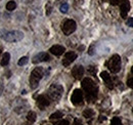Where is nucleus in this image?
<instances>
[{
  "label": "nucleus",
  "instance_id": "a878e982",
  "mask_svg": "<svg viewBox=\"0 0 133 125\" xmlns=\"http://www.w3.org/2000/svg\"><path fill=\"white\" fill-rule=\"evenodd\" d=\"M89 71H90L93 75H95V73H96V69H95L94 67H92V66H90V67H89Z\"/></svg>",
  "mask_w": 133,
  "mask_h": 125
},
{
  "label": "nucleus",
  "instance_id": "20e7f679",
  "mask_svg": "<svg viewBox=\"0 0 133 125\" xmlns=\"http://www.w3.org/2000/svg\"><path fill=\"white\" fill-rule=\"evenodd\" d=\"M44 76V71L42 68H35L32 73H31V76H30V85H31V88L35 89L38 85H39V82L40 80L42 79V77Z\"/></svg>",
  "mask_w": 133,
  "mask_h": 125
},
{
  "label": "nucleus",
  "instance_id": "a211bd4d",
  "mask_svg": "<svg viewBox=\"0 0 133 125\" xmlns=\"http://www.w3.org/2000/svg\"><path fill=\"white\" fill-rule=\"evenodd\" d=\"M63 116H64V113H62V112H55V113H53V114L50 115V120L59 119V118H62Z\"/></svg>",
  "mask_w": 133,
  "mask_h": 125
},
{
  "label": "nucleus",
  "instance_id": "39448f33",
  "mask_svg": "<svg viewBox=\"0 0 133 125\" xmlns=\"http://www.w3.org/2000/svg\"><path fill=\"white\" fill-rule=\"evenodd\" d=\"M107 67L112 73H118L121 70V58L119 54H114L108 62Z\"/></svg>",
  "mask_w": 133,
  "mask_h": 125
},
{
  "label": "nucleus",
  "instance_id": "f8f14e48",
  "mask_svg": "<svg viewBox=\"0 0 133 125\" xmlns=\"http://www.w3.org/2000/svg\"><path fill=\"white\" fill-rule=\"evenodd\" d=\"M100 77L104 81L105 85H107L110 89H113V88H114V83H113V81H112V77H111V75H110L108 72H105V71H104V72H101Z\"/></svg>",
  "mask_w": 133,
  "mask_h": 125
},
{
  "label": "nucleus",
  "instance_id": "c756f323",
  "mask_svg": "<svg viewBox=\"0 0 133 125\" xmlns=\"http://www.w3.org/2000/svg\"><path fill=\"white\" fill-rule=\"evenodd\" d=\"M74 125H82V124L79 122V120H77V119H76V120H75V122H74Z\"/></svg>",
  "mask_w": 133,
  "mask_h": 125
},
{
  "label": "nucleus",
  "instance_id": "f3484780",
  "mask_svg": "<svg viewBox=\"0 0 133 125\" xmlns=\"http://www.w3.org/2000/svg\"><path fill=\"white\" fill-rule=\"evenodd\" d=\"M27 119H28V121H30V122H35V121H36V113L30 111V112L28 113V115H27Z\"/></svg>",
  "mask_w": 133,
  "mask_h": 125
},
{
  "label": "nucleus",
  "instance_id": "423d86ee",
  "mask_svg": "<svg viewBox=\"0 0 133 125\" xmlns=\"http://www.w3.org/2000/svg\"><path fill=\"white\" fill-rule=\"evenodd\" d=\"M76 28H77L76 22L73 21V20H66V22L63 24V26H62V30L64 32V34L66 35V36H69L72 33H74L76 31Z\"/></svg>",
  "mask_w": 133,
  "mask_h": 125
},
{
  "label": "nucleus",
  "instance_id": "aec40b11",
  "mask_svg": "<svg viewBox=\"0 0 133 125\" xmlns=\"http://www.w3.org/2000/svg\"><path fill=\"white\" fill-rule=\"evenodd\" d=\"M27 63H28V58H27V57H23V58H21V59L18 60L17 65H18V66H25Z\"/></svg>",
  "mask_w": 133,
  "mask_h": 125
},
{
  "label": "nucleus",
  "instance_id": "5701e85b",
  "mask_svg": "<svg viewBox=\"0 0 133 125\" xmlns=\"http://www.w3.org/2000/svg\"><path fill=\"white\" fill-rule=\"evenodd\" d=\"M127 84H128V86H129V87H131V88L133 87V77L132 76L127 80Z\"/></svg>",
  "mask_w": 133,
  "mask_h": 125
},
{
  "label": "nucleus",
  "instance_id": "7ed1b4c3",
  "mask_svg": "<svg viewBox=\"0 0 133 125\" xmlns=\"http://www.w3.org/2000/svg\"><path fill=\"white\" fill-rule=\"evenodd\" d=\"M64 92V88L59 84H52L48 89L47 92V97L50 101H58Z\"/></svg>",
  "mask_w": 133,
  "mask_h": 125
},
{
  "label": "nucleus",
  "instance_id": "6e6552de",
  "mask_svg": "<svg viewBox=\"0 0 133 125\" xmlns=\"http://www.w3.org/2000/svg\"><path fill=\"white\" fill-rule=\"evenodd\" d=\"M50 104V99L47 97V95H39L37 97V106L39 107V109L44 110L47 106H49Z\"/></svg>",
  "mask_w": 133,
  "mask_h": 125
},
{
  "label": "nucleus",
  "instance_id": "7c9ffc66",
  "mask_svg": "<svg viewBox=\"0 0 133 125\" xmlns=\"http://www.w3.org/2000/svg\"><path fill=\"white\" fill-rule=\"evenodd\" d=\"M105 120V117L104 116H100V118H99V121L101 122V121H104Z\"/></svg>",
  "mask_w": 133,
  "mask_h": 125
},
{
  "label": "nucleus",
  "instance_id": "c85d7f7f",
  "mask_svg": "<svg viewBox=\"0 0 133 125\" xmlns=\"http://www.w3.org/2000/svg\"><path fill=\"white\" fill-rule=\"evenodd\" d=\"M93 45H91V46L89 47V49H88V53H89V54H90V55H92V54H93V53H94V51H93Z\"/></svg>",
  "mask_w": 133,
  "mask_h": 125
},
{
  "label": "nucleus",
  "instance_id": "4be33fe9",
  "mask_svg": "<svg viewBox=\"0 0 133 125\" xmlns=\"http://www.w3.org/2000/svg\"><path fill=\"white\" fill-rule=\"evenodd\" d=\"M112 125H122V122H121V119L119 117H114L112 119Z\"/></svg>",
  "mask_w": 133,
  "mask_h": 125
},
{
  "label": "nucleus",
  "instance_id": "393cba45",
  "mask_svg": "<svg viewBox=\"0 0 133 125\" xmlns=\"http://www.w3.org/2000/svg\"><path fill=\"white\" fill-rule=\"evenodd\" d=\"M127 25H128L129 27H131V28L133 27V18L132 17H129V18H128V21H127Z\"/></svg>",
  "mask_w": 133,
  "mask_h": 125
},
{
  "label": "nucleus",
  "instance_id": "b1692460",
  "mask_svg": "<svg viewBox=\"0 0 133 125\" xmlns=\"http://www.w3.org/2000/svg\"><path fill=\"white\" fill-rule=\"evenodd\" d=\"M55 125H70V123L66 121V120H62V121H59V122H57Z\"/></svg>",
  "mask_w": 133,
  "mask_h": 125
},
{
  "label": "nucleus",
  "instance_id": "72a5a7b5",
  "mask_svg": "<svg viewBox=\"0 0 133 125\" xmlns=\"http://www.w3.org/2000/svg\"><path fill=\"white\" fill-rule=\"evenodd\" d=\"M0 54H1V49H0Z\"/></svg>",
  "mask_w": 133,
  "mask_h": 125
},
{
  "label": "nucleus",
  "instance_id": "bb28decb",
  "mask_svg": "<svg viewBox=\"0 0 133 125\" xmlns=\"http://www.w3.org/2000/svg\"><path fill=\"white\" fill-rule=\"evenodd\" d=\"M110 3L112 5H118L120 3V0H110Z\"/></svg>",
  "mask_w": 133,
  "mask_h": 125
},
{
  "label": "nucleus",
  "instance_id": "ddd939ff",
  "mask_svg": "<svg viewBox=\"0 0 133 125\" xmlns=\"http://www.w3.org/2000/svg\"><path fill=\"white\" fill-rule=\"evenodd\" d=\"M50 61V57L45 53V52H40L38 54H36L35 57L33 58V61L32 62L34 64H37V63H41V62H48Z\"/></svg>",
  "mask_w": 133,
  "mask_h": 125
},
{
  "label": "nucleus",
  "instance_id": "2eb2a0df",
  "mask_svg": "<svg viewBox=\"0 0 133 125\" xmlns=\"http://www.w3.org/2000/svg\"><path fill=\"white\" fill-rule=\"evenodd\" d=\"M9 60H10V54L8 52H5L2 57V60H1V66H7L8 63H9Z\"/></svg>",
  "mask_w": 133,
  "mask_h": 125
},
{
  "label": "nucleus",
  "instance_id": "9d476101",
  "mask_svg": "<svg viewBox=\"0 0 133 125\" xmlns=\"http://www.w3.org/2000/svg\"><path fill=\"white\" fill-rule=\"evenodd\" d=\"M72 75L75 79H81L84 75V68L83 66H75L72 69Z\"/></svg>",
  "mask_w": 133,
  "mask_h": 125
},
{
  "label": "nucleus",
  "instance_id": "0eeeda50",
  "mask_svg": "<svg viewBox=\"0 0 133 125\" xmlns=\"http://www.w3.org/2000/svg\"><path fill=\"white\" fill-rule=\"evenodd\" d=\"M83 92L81 89H75L71 96V101L75 106H79L83 104Z\"/></svg>",
  "mask_w": 133,
  "mask_h": 125
},
{
  "label": "nucleus",
  "instance_id": "9b49d317",
  "mask_svg": "<svg viewBox=\"0 0 133 125\" xmlns=\"http://www.w3.org/2000/svg\"><path fill=\"white\" fill-rule=\"evenodd\" d=\"M130 9V3L128 0H123V2H121L120 5V11H121V16L122 17H126Z\"/></svg>",
  "mask_w": 133,
  "mask_h": 125
},
{
  "label": "nucleus",
  "instance_id": "dca6fc26",
  "mask_svg": "<svg viewBox=\"0 0 133 125\" xmlns=\"http://www.w3.org/2000/svg\"><path fill=\"white\" fill-rule=\"evenodd\" d=\"M16 7H17V3H16V1H14V0L8 1V2H7V4H6V9H7V10H9V11H11V10L16 9Z\"/></svg>",
  "mask_w": 133,
  "mask_h": 125
},
{
  "label": "nucleus",
  "instance_id": "473e14b6",
  "mask_svg": "<svg viewBox=\"0 0 133 125\" xmlns=\"http://www.w3.org/2000/svg\"><path fill=\"white\" fill-rule=\"evenodd\" d=\"M32 1H33V0H24V2H25V3H31Z\"/></svg>",
  "mask_w": 133,
  "mask_h": 125
},
{
  "label": "nucleus",
  "instance_id": "f03ea898",
  "mask_svg": "<svg viewBox=\"0 0 133 125\" xmlns=\"http://www.w3.org/2000/svg\"><path fill=\"white\" fill-rule=\"evenodd\" d=\"M1 38L7 42H18L24 38V33L22 31H7L1 35Z\"/></svg>",
  "mask_w": 133,
  "mask_h": 125
},
{
  "label": "nucleus",
  "instance_id": "2f4dec72",
  "mask_svg": "<svg viewBox=\"0 0 133 125\" xmlns=\"http://www.w3.org/2000/svg\"><path fill=\"white\" fill-rule=\"evenodd\" d=\"M2 90H3V85L0 83V95H1V93H2Z\"/></svg>",
  "mask_w": 133,
  "mask_h": 125
},
{
  "label": "nucleus",
  "instance_id": "1a4fd4ad",
  "mask_svg": "<svg viewBox=\"0 0 133 125\" xmlns=\"http://www.w3.org/2000/svg\"><path fill=\"white\" fill-rule=\"evenodd\" d=\"M77 59V53L73 52V51H69V52H66L65 53V58L63 60V65L65 67H68L71 63H73L75 60Z\"/></svg>",
  "mask_w": 133,
  "mask_h": 125
},
{
  "label": "nucleus",
  "instance_id": "4468645a",
  "mask_svg": "<svg viewBox=\"0 0 133 125\" xmlns=\"http://www.w3.org/2000/svg\"><path fill=\"white\" fill-rule=\"evenodd\" d=\"M49 51L52 54H54V55H56V57H59V55H62L63 53H65L66 48L63 46V45H53V46L50 47Z\"/></svg>",
  "mask_w": 133,
  "mask_h": 125
},
{
  "label": "nucleus",
  "instance_id": "cd10ccee",
  "mask_svg": "<svg viewBox=\"0 0 133 125\" xmlns=\"http://www.w3.org/2000/svg\"><path fill=\"white\" fill-rule=\"evenodd\" d=\"M50 12H51V6H50V4L48 3L47 4V7H46V15L48 16V15H50Z\"/></svg>",
  "mask_w": 133,
  "mask_h": 125
},
{
  "label": "nucleus",
  "instance_id": "412c9836",
  "mask_svg": "<svg viewBox=\"0 0 133 125\" xmlns=\"http://www.w3.org/2000/svg\"><path fill=\"white\" fill-rule=\"evenodd\" d=\"M68 9H69V5H68L66 3H63V4L61 5V7H59V10H61L63 14H66V11H68Z\"/></svg>",
  "mask_w": 133,
  "mask_h": 125
},
{
  "label": "nucleus",
  "instance_id": "f257e3e1",
  "mask_svg": "<svg viewBox=\"0 0 133 125\" xmlns=\"http://www.w3.org/2000/svg\"><path fill=\"white\" fill-rule=\"evenodd\" d=\"M82 87H83L85 94H86V98L88 102H92L93 99L96 98L97 96V91L98 88L95 85L94 81L90 78H84L82 81Z\"/></svg>",
  "mask_w": 133,
  "mask_h": 125
},
{
  "label": "nucleus",
  "instance_id": "6ab92c4d",
  "mask_svg": "<svg viewBox=\"0 0 133 125\" xmlns=\"http://www.w3.org/2000/svg\"><path fill=\"white\" fill-rule=\"evenodd\" d=\"M93 115H94V112H93L91 109H87V110H85V111L83 112V116L86 118V119L93 117Z\"/></svg>",
  "mask_w": 133,
  "mask_h": 125
}]
</instances>
